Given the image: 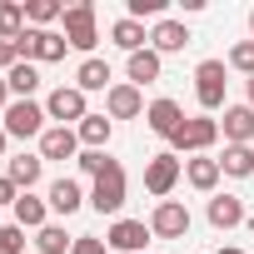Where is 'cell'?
Instances as JSON below:
<instances>
[{
    "label": "cell",
    "instance_id": "6da1fadb",
    "mask_svg": "<svg viewBox=\"0 0 254 254\" xmlns=\"http://www.w3.org/2000/svg\"><path fill=\"white\" fill-rule=\"evenodd\" d=\"M10 45H15V55H20V60H30V65H35V60H40V65L65 60V50H70V40H65V35H55V30H30V25H25V35H20V40H10Z\"/></svg>",
    "mask_w": 254,
    "mask_h": 254
},
{
    "label": "cell",
    "instance_id": "7a4b0ae2",
    "mask_svg": "<svg viewBox=\"0 0 254 254\" xmlns=\"http://www.w3.org/2000/svg\"><path fill=\"white\" fill-rule=\"evenodd\" d=\"M214 140H219V120L194 115V120H185V125H180V135H175L170 145H175V155H204Z\"/></svg>",
    "mask_w": 254,
    "mask_h": 254
},
{
    "label": "cell",
    "instance_id": "3957f363",
    "mask_svg": "<svg viewBox=\"0 0 254 254\" xmlns=\"http://www.w3.org/2000/svg\"><path fill=\"white\" fill-rule=\"evenodd\" d=\"M45 105H35V100H10V110H5V135H15V140H30V135H45Z\"/></svg>",
    "mask_w": 254,
    "mask_h": 254
},
{
    "label": "cell",
    "instance_id": "277c9868",
    "mask_svg": "<svg viewBox=\"0 0 254 254\" xmlns=\"http://www.w3.org/2000/svg\"><path fill=\"white\" fill-rule=\"evenodd\" d=\"M90 204H95L100 214H120V204H125V170H120V160H110V170L95 180Z\"/></svg>",
    "mask_w": 254,
    "mask_h": 254
},
{
    "label": "cell",
    "instance_id": "5b68a950",
    "mask_svg": "<svg viewBox=\"0 0 254 254\" xmlns=\"http://www.w3.org/2000/svg\"><path fill=\"white\" fill-rule=\"evenodd\" d=\"M224 60H199V70H194V95H199V105L204 110H219L224 105Z\"/></svg>",
    "mask_w": 254,
    "mask_h": 254
},
{
    "label": "cell",
    "instance_id": "8992f818",
    "mask_svg": "<svg viewBox=\"0 0 254 254\" xmlns=\"http://www.w3.org/2000/svg\"><path fill=\"white\" fill-rule=\"evenodd\" d=\"M65 40L75 45V50H95V5L90 0H80V5H70L65 10Z\"/></svg>",
    "mask_w": 254,
    "mask_h": 254
},
{
    "label": "cell",
    "instance_id": "52a82bcc",
    "mask_svg": "<svg viewBox=\"0 0 254 254\" xmlns=\"http://www.w3.org/2000/svg\"><path fill=\"white\" fill-rule=\"evenodd\" d=\"M180 170H185V165H180V155H175V150H165V155H155V160L145 165V190L165 199V194H170V190L180 185Z\"/></svg>",
    "mask_w": 254,
    "mask_h": 254
},
{
    "label": "cell",
    "instance_id": "ba28073f",
    "mask_svg": "<svg viewBox=\"0 0 254 254\" xmlns=\"http://www.w3.org/2000/svg\"><path fill=\"white\" fill-rule=\"evenodd\" d=\"M150 229H155L160 239H185V234H190V209H185L180 199H160L155 214H150Z\"/></svg>",
    "mask_w": 254,
    "mask_h": 254
},
{
    "label": "cell",
    "instance_id": "9c48e42d",
    "mask_svg": "<svg viewBox=\"0 0 254 254\" xmlns=\"http://www.w3.org/2000/svg\"><path fill=\"white\" fill-rule=\"evenodd\" d=\"M150 234H155V229H150L145 219H115L110 234H105V244H110V249H125V254H145Z\"/></svg>",
    "mask_w": 254,
    "mask_h": 254
},
{
    "label": "cell",
    "instance_id": "30bf717a",
    "mask_svg": "<svg viewBox=\"0 0 254 254\" xmlns=\"http://www.w3.org/2000/svg\"><path fill=\"white\" fill-rule=\"evenodd\" d=\"M45 115L50 120H85L90 110H85V90H75V85H60V90H50V100H45Z\"/></svg>",
    "mask_w": 254,
    "mask_h": 254
},
{
    "label": "cell",
    "instance_id": "8fae6325",
    "mask_svg": "<svg viewBox=\"0 0 254 254\" xmlns=\"http://www.w3.org/2000/svg\"><path fill=\"white\" fill-rule=\"evenodd\" d=\"M75 155H80V135L70 125H55L40 135V160H75Z\"/></svg>",
    "mask_w": 254,
    "mask_h": 254
},
{
    "label": "cell",
    "instance_id": "7c38bea8",
    "mask_svg": "<svg viewBox=\"0 0 254 254\" xmlns=\"http://www.w3.org/2000/svg\"><path fill=\"white\" fill-rule=\"evenodd\" d=\"M105 110H110V120H135V115H145V95L135 85H110Z\"/></svg>",
    "mask_w": 254,
    "mask_h": 254
},
{
    "label": "cell",
    "instance_id": "4fadbf2b",
    "mask_svg": "<svg viewBox=\"0 0 254 254\" xmlns=\"http://www.w3.org/2000/svg\"><path fill=\"white\" fill-rule=\"evenodd\" d=\"M145 125L155 135H165V140H175L180 135V125H185V110L175 105V100H155L150 110H145Z\"/></svg>",
    "mask_w": 254,
    "mask_h": 254
},
{
    "label": "cell",
    "instance_id": "5bb4252c",
    "mask_svg": "<svg viewBox=\"0 0 254 254\" xmlns=\"http://www.w3.org/2000/svg\"><path fill=\"white\" fill-rule=\"evenodd\" d=\"M194 35H190V25H180V20H160L155 30H150V45H155V55H175V50H185Z\"/></svg>",
    "mask_w": 254,
    "mask_h": 254
},
{
    "label": "cell",
    "instance_id": "9a60e30c",
    "mask_svg": "<svg viewBox=\"0 0 254 254\" xmlns=\"http://www.w3.org/2000/svg\"><path fill=\"white\" fill-rule=\"evenodd\" d=\"M224 140L229 145H249L254 140V110L249 105H229L224 110Z\"/></svg>",
    "mask_w": 254,
    "mask_h": 254
},
{
    "label": "cell",
    "instance_id": "2e32d148",
    "mask_svg": "<svg viewBox=\"0 0 254 254\" xmlns=\"http://www.w3.org/2000/svg\"><path fill=\"white\" fill-rule=\"evenodd\" d=\"M219 175H224V170H219V160H209V155H194V160H185V180H190L199 194H209V190L219 185Z\"/></svg>",
    "mask_w": 254,
    "mask_h": 254
},
{
    "label": "cell",
    "instance_id": "e0dca14e",
    "mask_svg": "<svg viewBox=\"0 0 254 254\" xmlns=\"http://www.w3.org/2000/svg\"><path fill=\"white\" fill-rule=\"evenodd\" d=\"M15 224H20V229H45V224H50V204L25 190V194L15 199Z\"/></svg>",
    "mask_w": 254,
    "mask_h": 254
},
{
    "label": "cell",
    "instance_id": "ac0fdd59",
    "mask_svg": "<svg viewBox=\"0 0 254 254\" xmlns=\"http://www.w3.org/2000/svg\"><path fill=\"white\" fill-rule=\"evenodd\" d=\"M125 70H130V85L140 90V85H155V80H160L165 60H160L155 50H135V55H130V65H125Z\"/></svg>",
    "mask_w": 254,
    "mask_h": 254
},
{
    "label": "cell",
    "instance_id": "d6986e66",
    "mask_svg": "<svg viewBox=\"0 0 254 254\" xmlns=\"http://www.w3.org/2000/svg\"><path fill=\"white\" fill-rule=\"evenodd\" d=\"M209 224H214V229H234V224H244V204H239V194H214V199H209Z\"/></svg>",
    "mask_w": 254,
    "mask_h": 254
},
{
    "label": "cell",
    "instance_id": "ffe728a7",
    "mask_svg": "<svg viewBox=\"0 0 254 254\" xmlns=\"http://www.w3.org/2000/svg\"><path fill=\"white\" fill-rule=\"evenodd\" d=\"M110 40H115L125 55H135V50H150V45H145V40H150V35H145V25H140V20H130V15L110 25Z\"/></svg>",
    "mask_w": 254,
    "mask_h": 254
},
{
    "label": "cell",
    "instance_id": "44dd1931",
    "mask_svg": "<svg viewBox=\"0 0 254 254\" xmlns=\"http://www.w3.org/2000/svg\"><path fill=\"white\" fill-rule=\"evenodd\" d=\"M75 90H85V95H90V90H105V95H110V65L95 60V55L80 60V70H75Z\"/></svg>",
    "mask_w": 254,
    "mask_h": 254
},
{
    "label": "cell",
    "instance_id": "7402d4cb",
    "mask_svg": "<svg viewBox=\"0 0 254 254\" xmlns=\"http://www.w3.org/2000/svg\"><path fill=\"white\" fill-rule=\"evenodd\" d=\"M40 170H45V160H40V155H15L5 175H10V180H15V190L25 194V190H35V185H40Z\"/></svg>",
    "mask_w": 254,
    "mask_h": 254
},
{
    "label": "cell",
    "instance_id": "603a6c76",
    "mask_svg": "<svg viewBox=\"0 0 254 254\" xmlns=\"http://www.w3.org/2000/svg\"><path fill=\"white\" fill-rule=\"evenodd\" d=\"M45 204H50L55 214H75V209L85 204V194H80V185H75V180H55V185H50V194H45Z\"/></svg>",
    "mask_w": 254,
    "mask_h": 254
},
{
    "label": "cell",
    "instance_id": "cb8c5ba5",
    "mask_svg": "<svg viewBox=\"0 0 254 254\" xmlns=\"http://www.w3.org/2000/svg\"><path fill=\"white\" fill-rule=\"evenodd\" d=\"M75 135H80V145H85V150H105V145H110V135H115V125H110L105 115H85Z\"/></svg>",
    "mask_w": 254,
    "mask_h": 254
},
{
    "label": "cell",
    "instance_id": "d4e9b609",
    "mask_svg": "<svg viewBox=\"0 0 254 254\" xmlns=\"http://www.w3.org/2000/svg\"><path fill=\"white\" fill-rule=\"evenodd\" d=\"M5 85H10V95H20V100H30V95L40 90V70H35L30 60H20V65H10V75H5Z\"/></svg>",
    "mask_w": 254,
    "mask_h": 254
},
{
    "label": "cell",
    "instance_id": "484cf974",
    "mask_svg": "<svg viewBox=\"0 0 254 254\" xmlns=\"http://www.w3.org/2000/svg\"><path fill=\"white\" fill-rule=\"evenodd\" d=\"M219 170L234 175V180H249V175H254V150H249V145H229L224 160H219Z\"/></svg>",
    "mask_w": 254,
    "mask_h": 254
},
{
    "label": "cell",
    "instance_id": "4316f807",
    "mask_svg": "<svg viewBox=\"0 0 254 254\" xmlns=\"http://www.w3.org/2000/svg\"><path fill=\"white\" fill-rule=\"evenodd\" d=\"M25 20H30V30H45L50 20H65V5H60V0H30Z\"/></svg>",
    "mask_w": 254,
    "mask_h": 254
},
{
    "label": "cell",
    "instance_id": "83f0119b",
    "mask_svg": "<svg viewBox=\"0 0 254 254\" xmlns=\"http://www.w3.org/2000/svg\"><path fill=\"white\" fill-rule=\"evenodd\" d=\"M35 249L40 254H65V249H75V239L60 224H45V229H35Z\"/></svg>",
    "mask_w": 254,
    "mask_h": 254
},
{
    "label": "cell",
    "instance_id": "f1b7e54d",
    "mask_svg": "<svg viewBox=\"0 0 254 254\" xmlns=\"http://www.w3.org/2000/svg\"><path fill=\"white\" fill-rule=\"evenodd\" d=\"M20 35H25V5L5 0L0 5V40H20Z\"/></svg>",
    "mask_w": 254,
    "mask_h": 254
},
{
    "label": "cell",
    "instance_id": "f546056e",
    "mask_svg": "<svg viewBox=\"0 0 254 254\" xmlns=\"http://www.w3.org/2000/svg\"><path fill=\"white\" fill-rule=\"evenodd\" d=\"M105 170H110V155H105V150H85V155H80V175H90V180H100Z\"/></svg>",
    "mask_w": 254,
    "mask_h": 254
},
{
    "label": "cell",
    "instance_id": "4dcf8cb0",
    "mask_svg": "<svg viewBox=\"0 0 254 254\" xmlns=\"http://www.w3.org/2000/svg\"><path fill=\"white\" fill-rule=\"evenodd\" d=\"M229 65H234V70H244V75L254 80V40H239V45L229 50Z\"/></svg>",
    "mask_w": 254,
    "mask_h": 254
},
{
    "label": "cell",
    "instance_id": "1f68e13d",
    "mask_svg": "<svg viewBox=\"0 0 254 254\" xmlns=\"http://www.w3.org/2000/svg\"><path fill=\"white\" fill-rule=\"evenodd\" d=\"M0 254H25V229H20V224H5V229H0Z\"/></svg>",
    "mask_w": 254,
    "mask_h": 254
},
{
    "label": "cell",
    "instance_id": "d6a6232c",
    "mask_svg": "<svg viewBox=\"0 0 254 254\" xmlns=\"http://www.w3.org/2000/svg\"><path fill=\"white\" fill-rule=\"evenodd\" d=\"M70 254H110V244H105V239H90V234H80Z\"/></svg>",
    "mask_w": 254,
    "mask_h": 254
},
{
    "label": "cell",
    "instance_id": "836d02e7",
    "mask_svg": "<svg viewBox=\"0 0 254 254\" xmlns=\"http://www.w3.org/2000/svg\"><path fill=\"white\" fill-rule=\"evenodd\" d=\"M15 199H20L15 180H10V175H0V204H10V209H15Z\"/></svg>",
    "mask_w": 254,
    "mask_h": 254
},
{
    "label": "cell",
    "instance_id": "e575fe53",
    "mask_svg": "<svg viewBox=\"0 0 254 254\" xmlns=\"http://www.w3.org/2000/svg\"><path fill=\"white\" fill-rule=\"evenodd\" d=\"M10 65H20V55H15V45H10V40H0V70L10 75Z\"/></svg>",
    "mask_w": 254,
    "mask_h": 254
},
{
    "label": "cell",
    "instance_id": "d590c367",
    "mask_svg": "<svg viewBox=\"0 0 254 254\" xmlns=\"http://www.w3.org/2000/svg\"><path fill=\"white\" fill-rule=\"evenodd\" d=\"M5 110H10V85L0 80V115H5Z\"/></svg>",
    "mask_w": 254,
    "mask_h": 254
},
{
    "label": "cell",
    "instance_id": "8d00e7d4",
    "mask_svg": "<svg viewBox=\"0 0 254 254\" xmlns=\"http://www.w3.org/2000/svg\"><path fill=\"white\" fill-rule=\"evenodd\" d=\"M5 145H10V135H5V125H0V155H5Z\"/></svg>",
    "mask_w": 254,
    "mask_h": 254
},
{
    "label": "cell",
    "instance_id": "74e56055",
    "mask_svg": "<svg viewBox=\"0 0 254 254\" xmlns=\"http://www.w3.org/2000/svg\"><path fill=\"white\" fill-rule=\"evenodd\" d=\"M249 110H254V80H249Z\"/></svg>",
    "mask_w": 254,
    "mask_h": 254
},
{
    "label": "cell",
    "instance_id": "f35d334b",
    "mask_svg": "<svg viewBox=\"0 0 254 254\" xmlns=\"http://www.w3.org/2000/svg\"><path fill=\"white\" fill-rule=\"evenodd\" d=\"M219 254H244V249H219Z\"/></svg>",
    "mask_w": 254,
    "mask_h": 254
},
{
    "label": "cell",
    "instance_id": "ab89813d",
    "mask_svg": "<svg viewBox=\"0 0 254 254\" xmlns=\"http://www.w3.org/2000/svg\"><path fill=\"white\" fill-rule=\"evenodd\" d=\"M249 30H254V10H249Z\"/></svg>",
    "mask_w": 254,
    "mask_h": 254
}]
</instances>
